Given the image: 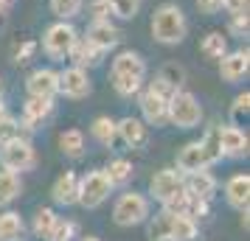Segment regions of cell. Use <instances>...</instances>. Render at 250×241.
<instances>
[{
    "label": "cell",
    "mask_w": 250,
    "mask_h": 241,
    "mask_svg": "<svg viewBox=\"0 0 250 241\" xmlns=\"http://www.w3.org/2000/svg\"><path fill=\"white\" fill-rule=\"evenodd\" d=\"M84 39H90L99 51L107 54L110 48H115L121 42V28L115 23H110V20H90L87 31H84Z\"/></svg>",
    "instance_id": "obj_16"
},
{
    "label": "cell",
    "mask_w": 250,
    "mask_h": 241,
    "mask_svg": "<svg viewBox=\"0 0 250 241\" xmlns=\"http://www.w3.org/2000/svg\"><path fill=\"white\" fill-rule=\"evenodd\" d=\"M200 143H203V149H205V154H208V163H211V166L222 160V149H219V127L208 129L203 138H200Z\"/></svg>",
    "instance_id": "obj_34"
},
{
    "label": "cell",
    "mask_w": 250,
    "mask_h": 241,
    "mask_svg": "<svg viewBox=\"0 0 250 241\" xmlns=\"http://www.w3.org/2000/svg\"><path fill=\"white\" fill-rule=\"evenodd\" d=\"M203 121V104L188 90H174L169 98V124L177 129H197Z\"/></svg>",
    "instance_id": "obj_5"
},
{
    "label": "cell",
    "mask_w": 250,
    "mask_h": 241,
    "mask_svg": "<svg viewBox=\"0 0 250 241\" xmlns=\"http://www.w3.org/2000/svg\"><path fill=\"white\" fill-rule=\"evenodd\" d=\"M14 138H25L23 135V127H20V121L12 118V115H6L3 121H0V143H9Z\"/></svg>",
    "instance_id": "obj_36"
},
{
    "label": "cell",
    "mask_w": 250,
    "mask_h": 241,
    "mask_svg": "<svg viewBox=\"0 0 250 241\" xmlns=\"http://www.w3.org/2000/svg\"><path fill=\"white\" fill-rule=\"evenodd\" d=\"M20 194H23V180H20V174L0 168V207H9Z\"/></svg>",
    "instance_id": "obj_24"
},
{
    "label": "cell",
    "mask_w": 250,
    "mask_h": 241,
    "mask_svg": "<svg viewBox=\"0 0 250 241\" xmlns=\"http://www.w3.org/2000/svg\"><path fill=\"white\" fill-rule=\"evenodd\" d=\"M113 194V185L107 180L104 168H93L84 177H79V196H76V205H82L84 210H96L102 207Z\"/></svg>",
    "instance_id": "obj_6"
},
{
    "label": "cell",
    "mask_w": 250,
    "mask_h": 241,
    "mask_svg": "<svg viewBox=\"0 0 250 241\" xmlns=\"http://www.w3.org/2000/svg\"><path fill=\"white\" fill-rule=\"evenodd\" d=\"M54 115V98H34L28 95L23 104V118H20V127L25 132H34L45 124L48 118Z\"/></svg>",
    "instance_id": "obj_14"
},
{
    "label": "cell",
    "mask_w": 250,
    "mask_h": 241,
    "mask_svg": "<svg viewBox=\"0 0 250 241\" xmlns=\"http://www.w3.org/2000/svg\"><path fill=\"white\" fill-rule=\"evenodd\" d=\"M59 149H62L65 157L79 160L82 154H84V132H82V129H65V132L59 135Z\"/></svg>",
    "instance_id": "obj_27"
},
{
    "label": "cell",
    "mask_w": 250,
    "mask_h": 241,
    "mask_svg": "<svg viewBox=\"0 0 250 241\" xmlns=\"http://www.w3.org/2000/svg\"><path fill=\"white\" fill-rule=\"evenodd\" d=\"M57 73H59V95L79 101V98H87L93 93V81H90V76H87L84 68L70 65L65 70H57Z\"/></svg>",
    "instance_id": "obj_9"
},
{
    "label": "cell",
    "mask_w": 250,
    "mask_h": 241,
    "mask_svg": "<svg viewBox=\"0 0 250 241\" xmlns=\"http://www.w3.org/2000/svg\"><path fill=\"white\" fill-rule=\"evenodd\" d=\"M6 9H9V6H3V3H0V17H3V14H6Z\"/></svg>",
    "instance_id": "obj_45"
},
{
    "label": "cell",
    "mask_w": 250,
    "mask_h": 241,
    "mask_svg": "<svg viewBox=\"0 0 250 241\" xmlns=\"http://www.w3.org/2000/svg\"><path fill=\"white\" fill-rule=\"evenodd\" d=\"M158 79L166 81L171 90H183V84H186V68L177 65V62H166V65L158 70Z\"/></svg>",
    "instance_id": "obj_33"
},
{
    "label": "cell",
    "mask_w": 250,
    "mask_h": 241,
    "mask_svg": "<svg viewBox=\"0 0 250 241\" xmlns=\"http://www.w3.org/2000/svg\"><path fill=\"white\" fill-rule=\"evenodd\" d=\"M76 196H79V174L76 171H65L59 174L54 185H51V199L59 207H70L76 205Z\"/></svg>",
    "instance_id": "obj_17"
},
{
    "label": "cell",
    "mask_w": 250,
    "mask_h": 241,
    "mask_svg": "<svg viewBox=\"0 0 250 241\" xmlns=\"http://www.w3.org/2000/svg\"><path fill=\"white\" fill-rule=\"evenodd\" d=\"M0 3H3V6H12V0H0Z\"/></svg>",
    "instance_id": "obj_46"
},
{
    "label": "cell",
    "mask_w": 250,
    "mask_h": 241,
    "mask_svg": "<svg viewBox=\"0 0 250 241\" xmlns=\"http://www.w3.org/2000/svg\"><path fill=\"white\" fill-rule=\"evenodd\" d=\"M146 222H149V227H146L149 241H169L174 213H169V210H163V207H160V213H155V219H146Z\"/></svg>",
    "instance_id": "obj_26"
},
{
    "label": "cell",
    "mask_w": 250,
    "mask_h": 241,
    "mask_svg": "<svg viewBox=\"0 0 250 241\" xmlns=\"http://www.w3.org/2000/svg\"><path fill=\"white\" fill-rule=\"evenodd\" d=\"M110 84L121 98H132L146 84V59L138 51H118L110 62Z\"/></svg>",
    "instance_id": "obj_1"
},
{
    "label": "cell",
    "mask_w": 250,
    "mask_h": 241,
    "mask_svg": "<svg viewBox=\"0 0 250 241\" xmlns=\"http://www.w3.org/2000/svg\"><path fill=\"white\" fill-rule=\"evenodd\" d=\"M250 73V51L248 48H236V51H228L225 56L219 59V79L228 84H239L245 81Z\"/></svg>",
    "instance_id": "obj_10"
},
{
    "label": "cell",
    "mask_w": 250,
    "mask_h": 241,
    "mask_svg": "<svg viewBox=\"0 0 250 241\" xmlns=\"http://www.w3.org/2000/svg\"><path fill=\"white\" fill-rule=\"evenodd\" d=\"M177 191H183V171H177V168H160L149 180V199H158L160 205Z\"/></svg>",
    "instance_id": "obj_12"
},
{
    "label": "cell",
    "mask_w": 250,
    "mask_h": 241,
    "mask_svg": "<svg viewBox=\"0 0 250 241\" xmlns=\"http://www.w3.org/2000/svg\"><path fill=\"white\" fill-rule=\"evenodd\" d=\"M104 174H107V180H110L113 188H121V185H126L132 180V163L124 160V157H115V160H110V166L104 168Z\"/></svg>",
    "instance_id": "obj_29"
},
{
    "label": "cell",
    "mask_w": 250,
    "mask_h": 241,
    "mask_svg": "<svg viewBox=\"0 0 250 241\" xmlns=\"http://www.w3.org/2000/svg\"><path fill=\"white\" fill-rule=\"evenodd\" d=\"M76 39H79V31L70 25V20H57L54 25H48L45 34H42V51H45L48 59L65 62Z\"/></svg>",
    "instance_id": "obj_7"
},
{
    "label": "cell",
    "mask_w": 250,
    "mask_h": 241,
    "mask_svg": "<svg viewBox=\"0 0 250 241\" xmlns=\"http://www.w3.org/2000/svg\"><path fill=\"white\" fill-rule=\"evenodd\" d=\"M37 48H40V45H37L34 39H23L20 45L14 48L12 62H14V65H25V62H28V59H31V56L37 54Z\"/></svg>",
    "instance_id": "obj_38"
},
{
    "label": "cell",
    "mask_w": 250,
    "mask_h": 241,
    "mask_svg": "<svg viewBox=\"0 0 250 241\" xmlns=\"http://www.w3.org/2000/svg\"><path fill=\"white\" fill-rule=\"evenodd\" d=\"M248 132L239 127V124H225V127H219V149H222V157H245L248 154Z\"/></svg>",
    "instance_id": "obj_13"
},
{
    "label": "cell",
    "mask_w": 250,
    "mask_h": 241,
    "mask_svg": "<svg viewBox=\"0 0 250 241\" xmlns=\"http://www.w3.org/2000/svg\"><path fill=\"white\" fill-rule=\"evenodd\" d=\"M197 236H200L197 219H191V216H177V213H174L169 241H197Z\"/></svg>",
    "instance_id": "obj_28"
},
{
    "label": "cell",
    "mask_w": 250,
    "mask_h": 241,
    "mask_svg": "<svg viewBox=\"0 0 250 241\" xmlns=\"http://www.w3.org/2000/svg\"><path fill=\"white\" fill-rule=\"evenodd\" d=\"M152 216V202L141 191H124L113 205V222L118 227H135Z\"/></svg>",
    "instance_id": "obj_4"
},
{
    "label": "cell",
    "mask_w": 250,
    "mask_h": 241,
    "mask_svg": "<svg viewBox=\"0 0 250 241\" xmlns=\"http://www.w3.org/2000/svg\"><path fill=\"white\" fill-rule=\"evenodd\" d=\"M82 241H102V239H96V236H84Z\"/></svg>",
    "instance_id": "obj_44"
},
{
    "label": "cell",
    "mask_w": 250,
    "mask_h": 241,
    "mask_svg": "<svg viewBox=\"0 0 250 241\" xmlns=\"http://www.w3.org/2000/svg\"><path fill=\"white\" fill-rule=\"evenodd\" d=\"M25 93L34 98H57L59 95V73L54 68H37L25 79Z\"/></svg>",
    "instance_id": "obj_11"
},
{
    "label": "cell",
    "mask_w": 250,
    "mask_h": 241,
    "mask_svg": "<svg viewBox=\"0 0 250 241\" xmlns=\"http://www.w3.org/2000/svg\"><path fill=\"white\" fill-rule=\"evenodd\" d=\"M183 188H186L191 196H197V199L211 202V196L216 194V177L208 171V168H203V171H191V174H183Z\"/></svg>",
    "instance_id": "obj_19"
},
{
    "label": "cell",
    "mask_w": 250,
    "mask_h": 241,
    "mask_svg": "<svg viewBox=\"0 0 250 241\" xmlns=\"http://www.w3.org/2000/svg\"><path fill=\"white\" fill-rule=\"evenodd\" d=\"M110 6V17H118V20H135L144 0H107Z\"/></svg>",
    "instance_id": "obj_32"
},
{
    "label": "cell",
    "mask_w": 250,
    "mask_h": 241,
    "mask_svg": "<svg viewBox=\"0 0 250 241\" xmlns=\"http://www.w3.org/2000/svg\"><path fill=\"white\" fill-rule=\"evenodd\" d=\"M248 110H250V93H239L236 98H233V107H230V118H233V124H242L245 118H248Z\"/></svg>",
    "instance_id": "obj_37"
},
{
    "label": "cell",
    "mask_w": 250,
    "mask_h": 241,
    "mask_svg": "<svg viewBox=\"0 0 250 241\" xmlns=\"http://www.w3.org/2000/svg\"><path fill=\"white\" fill-rule=\"evenodd\" d=\"M171 87L166 81H160L158 76L152 81H146L141 93H138V107H141V121L146 127H166L169 124V98H171Z\"/></svg>",
    "instance_id": "obj_3"
},
{
    "label": "cell",
    "mask_w": 250,
    "mask_h": 241,
    "mask_svg": "<svg viewBox=\"0 0 250 241\" xmlns=\"http://www.w3.org/2000/svg\"><path fill=\"white\" fill-rule=\"evenodd\" d=\"M115 129H118V140H124L126 149H146L149 143V127L135 118V115H126L121 121H115Z\"/></svg>",
    "instance_id": "obj_15"
},
{
    "label": "cell",
    "mask_w": 250,
    "mask_h": 241,
    "mask_svg": "<svg viewBox=\"0 0 250 241\" xmlns=\"http://www.w3.org/2000/svg\"><path fill=\"white\" fill-rule=\"evenodd\" d=\"M25 239V222L17 210L0 213V241H23Z\"/></svg>",
    "instance_id": "obj_22"
},
{
    "label": "cell",
    "mask_w": 250,
    "mask_h": 241,
    "mask_svg": "<svg viewBox=\"0 0 250 241\" xmlns=\"http://www.w3.org/2000/svg\"><path fill=\"white\" fill-rule=\"evenodd\" d=\"M57 210L54 207H40L34 213V224H31V230H34L37 239L48 241V236H51V230H54V224H57Z\"/></svg>",
    "instance_id": "obj_30"
},
{
    "label": "cell",
    "mask_w": 250,
    "mask_h": 241,
    "mask_svg": "<svg viewBox=\"0 0 250 241\" xmlns=\"http://www.w3.org/2000/svg\"><path fill=\"white\" fill-rule=\"evenodd\" d=\"M225 202L233 210H248L250 205V177L248 174H233V177H228L225 183Z\"/></svg>",
    "instance_id": "obj_20"
},
{
    "label": "cell",
    "mask_w": 250,
    "mask_h": 241,
    "mask_svg": "<svg viewBox=\"0 0 250 241\" xmlns=\"http://www.w3.org/2000/svg\"><path fill=\"white\" fill-rule=\"evenodd\" d=\"M248 6H250V0H225L222 9L233 17V14H248Z\"/></svg>",
    "instance_id": "obj_42"
},
{
    "label": "cell",
    "mask_w": 250,
    "mask_h": 241,
    "mask_svg": "<svg viewBox=\"0 0 250 241\" xmlns=\"http://www.w3.org/2000/svg\"><path fill=\"white\" fill-rule=\"evenodd\" d=\"M102 56H104V51H99V48L93 45L90 39H84V37H79L76 42H73V48H70V54H68V59L76 65V68H96L99 62H102Z\"/></svg>",
    "instance_id": "obj_21"
},
{
    "label": "cell",
    "mask_w": 250,
    "mask_h": 241,
    "mask_svg": "<svg viewBox=\"0 0 250 241\" xmlns=\"http://www.w3.org/2000/svg\"><path fill=\"white\" fill-rule=\"evenodd\" d=\"M203 168H211V163H208V154H205L203 143H200V140L186 143V146L177 151V171L191 174V171H203Z\"/></svg>",
    "instance_id": "obj_18"
},
{
    "label": "cell",
    "mask_w": 250,
    "mask_h": 241,
    "mask_svg": "<svg viewBox=\"0 0 250 241\" xmlns=\"http://www.w3.org/2000/svg\"><path fill=\"white\" fill-rule=\"evenodd\" d=\"M0 87H3V79H0Z\"/></svg>",
    "instance_id": "obj_47"
},
{
    "label": "cell",
    "mask_w": 250,
    "mask_h": 241,
    "mask_svg": "<svg viewBox=\"0 0 250 241\" xmlns=\"http://www.w3.org/2000/svg\"><path fill=\"white\" fill-rule=\"evenodd\" d=\"M200 54L205 59H211V62H219L228 54V34H222V31H208L203 37V42H200Z\"/></svg>",
    "instance_id": "obj_25"
},
{
    "label": "cell",
    "mask_w": 250,
    "mask_h": 241,
    "mask_svg": "<svg viewBox=\"0 0 250 241\" xmlns=\"http://www.w3.org/2000/svg\"><path fill=\"white\" fill-rule=\"evenodd\" d=\"M48 6H51V14L57 20H73L82 14L84 0H48Z\"/></svg>",
    "instance_id": "obj_31"
},
{
    "label": "cell",
    "mask_w": 250,
    "mask_h": 241,
    "mask_svg": "<svg viewBox=\"0 0 250 241\" xmlns=\"http://www.w3.org/2000/svg\"><path fill=\"white\" fill-rule=\"evenodd\" d=\"M250 31V20H248V14H233L230 20H228V34L230 37H248Z\"/></svg>",
    "instance_id": "obj_39"
},
{
    "label": "cell",
    "mask_w": 250,
    "mask_h": 241,
    "mask_svg": "<svg viewBox=\"0 0 250 241\" xmlns=\"http://www.w3.org/2000/svg\"><path fill=\"white\" fill-rule=\"evenodd\" d=\"M90 17L93 20H110V6H107V0H90Z\"/></svg>",
    "instance_id": "obj_41"
},
{
    "label": "cell",
    "mask_w": 250,
    "mask_h": 241,
    "mask_svg": "<svg viewBox=\"0 0 250 241\" xmlns=\"http://www.w3.org/2000/svg\"><path fill=\"white\" fill-rule=\"evenodd\" d=\"M197 3V9L203 14H208V17H214V14L222 12V6H225V0H194Z\"/></svg>",
    "instance_id": "obj_40"
},
{
    "label": "cell",
    "mask_w": 250,
    "mask_h": 241,
    "mask_svg": "<svg viewBox=\"0 0 250 241\" xmlns=\"http://www.w3.org/2000/svg\"><path fill=\"white\" fill-rule=\"evenodd\" d=\"M90 135H93V140H96V143H102V146H110V149H113V143L118 140L115 118H110V115H99V118H93Z\"/></svg>",
    "instance_id": "obj_23"
},
{
    "label": "cell",
    "mask_w": 250,
    "mask_h": 241,
    "mask_svg": "<svg viewBox=\"0 0 250 241\" xmlns=\"http://www.w3.org/2000/svg\"><path fill=\"white\" fill-rule=\"evenodd\" d=\"M6 115H9V110H6V104L0 101V121H3V118H6Z\"/></svg>",
    "instance_id": "obj_43"
},
{
    "label": "cell",
    "mask_w": 250,
    "mask_h": 241,
    "mask_svg": "<svg viewBox=\"0 0 250 241\" xmlns=\"http://www.w3.org/2000/svg\"><path fill=\"white\" fill-rule=\"evenodd\" d=\"M149 31L152 39L160 45H180L186 34H188V20L177 3H160L158 9L152 12L149 20Z\"/></svg>",
    "instance_id": "obj_2"
},
{
    "label": "cell",
    "mask_w": 250,
    "mask_h": 241,
    "mask_svg": "<svg viewBox=\"0 0 250 241\" xmlns=\"http://www.w3.org/2000/svg\"><path fill=\"white\" fill-rule=\"evenodd\" d=\"M73 236H76V222L59 216L54 230H51V236H48V241H73Z\"/></svg>",
    "instance_id": "obj_35"
},
{
    "label": "cell",
    "mask_w": 250,
    "mask_h": 241,
    "mask_svg": "<svg viewBox=\"0 0 250 241\" xmlns=\"http://www.w3.org/2000/svg\"><path fill=\"white\" fill-rule=\"evenodd\" d=\"M0 166L6 171L23 174L37 166V149L28 138H14L9 143H0Z\"/></svg>",
    "instance_id": "obj_8"
}]
</instances>
